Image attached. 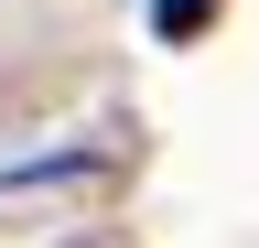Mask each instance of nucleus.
<instances>
[{"label": "nucleus", "mask_w": 259, "mask_h": 248, "mask_svg": "<svg viewBox=\"0 0 259 248\" xmlns=\"http://www.w3.org/2000/svg\"><path fill=\"white\" fill-rule=\"evenodd\" d=\"M205 11H216V0H151V22H162V43H184V33H205Z\"/></svg>", "instance_id": "obj_1"}]
</instances>
